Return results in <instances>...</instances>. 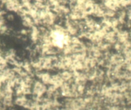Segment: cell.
Wrapping results in <instances>:
<instances>
[{"instance_id":"6da1fadb","label":"cell","mask_w":131,"mask_h":110,"mask_svg":"<svg viewBox=\"0 0 131 110\" xmlns=\"http://www.w3.org/2000/svg\"><path fill=\"white\" fill-rule=\"evenodd\" d=\"M8 110H16V109H15L14 108H12V107H10V108H9V109Z\"/></svg>"}]
</instances>
